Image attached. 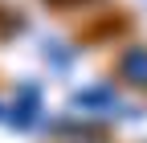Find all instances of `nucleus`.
<instances>
[{
    "label": "nucleus",
    "instance_id": "obj_2",
    "mask_svg": "<svg viewBox=\"0 0 147 143\" xmlns=\"http://www.w3.org/2000/svg\"><path fill=\"white\" fill-rule=\"evenodd\" d=\"M0 119H4V115H0Z\"/></svg>",
    "mask_w": 147,
    "mask_h": 143
},
{
    "label": "nucleus",
    "instance_id": "obj_1",
    "mask_svg": "<svg viewBox=\"0 0 147 143\" xmlns=\"http://www.w3.org/2000/svg\"><path fill=\"white\" fill-rule=\"evenodd\" d=\"M123 69H127V74H131V78H147V53L143 49H135V53H127V57H123Z\"/></svg>",
    "mask_w": 147,
    "mask_h": 143
}]
</instances>
